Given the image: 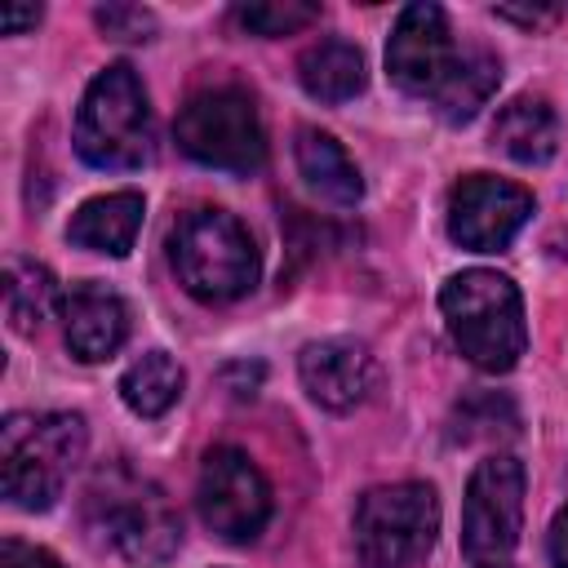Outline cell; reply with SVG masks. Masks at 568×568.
Returning a JSON list of instances; mask_svg holds the SVG:
<instances>
[{
    "label": "cell",
    "instance_id": "obj_1",
    "mask_svg": "<svg viewBox=\"0 0 568 568\" xmlns=\"http://www.w3.org/2000/svg\"><path fill=\"white\" fill-rule=\"evenodd\" d=\"M439 311L448 324L453 346L484 373H506L528 351V320L524 297L510 275L470 266L444 280Z\"/></svg>",
    "mask_w": 568,
    "mask_h": 568
},
{
    "label": "cell",
    "instance_id": "obj_2",
    "mask_svg": "<svg viewBox=\"0 0 568 568\" xmlns=\"http://www.w3.org/2000/svg\"><path fill=\"white\" fill-rule=\"evenodd\" d=\"M89 430L80 413H9L0 426V488L18 510H49L80 466Z\"/></svg>",
    "mask_w": 568,
    "mask_h": 568
},
{
    "label": "cell",
    "instance_id": "obj_3",
    "mask_svg": "<svg viewBox=\"0 0 568 568\" xmlns=\"http://www.w3.org/2000/svg\"><path fill=\"white\" fill-rule=\"evenodd\" d=\"M75 151L89 169L102 173H129L151 160L155 151L151 102L129 62H111L89 80L75 111Z\"/></svg>",
    "mask_w": 568,
    "mask_h": 568
},
{
    "label": "cell",
    "instance_id": "obj_4",
    "mask_svg": "<svg viewBox=\"0 0 568 568\" xmlns=\"http://www.w3.org/2000/svg\"><path fill=\"white\" fill-rule=\"evenodd\" d=\"M169 262L178 284L209 306L244 297L262 271L248 226L226 209H191L169 235Z\"/></svg>",
    "mask_w": 568,
    "mask_h": 568
},
{
    "label": "cell",
    "instance_id": "obj_5",
    "mask_svg": "<svg viewBox=\"0 0 568 568\" xmlns=\"http://www.w3.org/2000/svg\"><path fill=\"white\" fill-rule=\"evenodd\" d=\"M439 537V493L422 479L368 488L355 506V555L364 568H413Z\"/></svg>",
    "mask_w": 568,
    "mask_h": 568
},
{
    "label": "cell",
    "instance_id": "obj_6",
    "mask_svg": "<svg viewBox=\"0 0 568 568\" xmlns=\"http://www.w3.org/2000/svg\"><path fill=\"white\" fill-rule=\"evenodd\" d=\"M178 146L217 173L248 178L266 164V133L253 98L240 84H213L200 89L182 111H178Z\"/></svg>",
    "mask_w": 568,
    "mask_h": 568
},
{
    "label": "cell",
    "instance_id": "obj_7",
    "mask_svg": "<svg viewBox=\"0 0 568 568\" xmlns=\"http://www.w3.org/2000/svg\"><path fill=\"white\" fill-rule=\"evenodd\" d=\"M524 532V462L510 453H488L462 501V555L475 568H497L515 555Z\"/></svg>",
    "mask_w": 568,
    "mask_h": 568
},
{
    "label": "cell",
    "instance_id": "obj_8",
    "mask_svg": "<svg viewBox=\"0 0 568 568\" xmlns=\"http://www.w3.org/2000/svg\"><path fill=\"white\" fill-rule=\"evenodd\" d=\"M195 506L213 537L253 541L271 519V484L244 448L222 444L204 453V466L195 479Z\"/></svg>",
    "mask_w": 568,
    "mask_h": 568
},
{
    "label": "cell",
    "instance_id": "obj_9",
    "mask_svg": "<svg viewBox=\"0 0 568 568\" xmlns=\"http://www.w3.org/2000/svg\"><path fill=\"white\" fill-rule=\"evenodd\" d=\"M93 506H98L102 537H111V546L120 555H129V559L160 564V559H169L182 546V519H178V510L146 479L115 475L106 484V493L93 488Z\"/></svg>",
    "mask_w": 568,
    "mask_h": 568
},
{
    "label": "cell",
    "instance_id": "obj_10",
    "mask_svg": "<svg viewBox=\"0 0 568 568\" xmlns=\"http://www.w3.org/2000/svg\"><path fill=\"white\" fill-rule=\"evenodd\" d=\"M457 58L453 31H448V13L430 0H413L399 9L390 40H386V75L399 93L408 98H435L448 67Z\"/></svg>",
    "mask_w": 568,
    "mask_h": 568
},
{
    "label": "cell",
    "instance_id": "obj_11",
    "mask_svg": "<svg viewBox=\"0 0 568 568\" xmlns=\"http://www.w3.org/2000/svg\"><path fill=\"white\" fill-rule=\"evenodd\" d=\"M528 217H532V195L519 182L470 173L448 191V235L470 253L506 248Z\"/></svg>",
    "mask_w": 568,
    "mask_h": 568
},
{
    "label": "cell",
    "instance_id": "obj_12",
    "mask_svg": "<svg viewBox=\"0 0 568 568\" xmlns=\"http://www.w3.org/2000/svg\"><path fill=\"white\" fill-rule=\"evenodd\" d=\"M297 377L302 390L328 408V413H351L355 404L368 399L373 382H377V364L368 355L364 342L351 337H324V342H306L297 355Z\"/></svg>",
    "mask_w": 568,
    "mask_h": 568
},
{
    "label": "cell",
    "instance_id": "obj_13",
    "mask_svg": "<svg viewBox=\"0 0 568 568\" xmlns=\"http://www.w3.org/2000/svg\"><path fill=\"white\" fill-rule=\"evenodd\" d=\"M62 333L80 364L111 359L129 337V306L115 288H106L98 280L71 284L62 297Z\"/></svg>",
    "mask_w": 568,
    "mask_h": 568
},
{
    "label": "cell",
    "instance_id": "obj_14",
    "mask_svg": "<svg viewBox=\"0 0 568 568\" xmlns=\"http://www.w3.org/2000/svg\"><path fill=\"white\" fill-rule=\"evenodd\" d=\"M142 195L138 191H106V195H93L84 200L71 222H67V240L75 248H93V253H106V257H124L142 231Z\"/></svg>",
    "mask_w": 568,
    "mask_h": 568
},
{
    "label": "cell",
    "instance_id": "obj_15",
    "mask_svg": "<svg viewBox=\"0 0 568 568\" xmlns=\"http://www.w3.org/2000/svg\"><path fill=\"white\" fill-rule=\"evenodd\" d=\"M293 155H297V173L306 178V186H311L320 200H328V204H337V209L359 204V195H364V178H359L355 160L346 155V146H342L333 133L297 129V146H293Z\"/></svg>",
    "mask_w": 568,
    "mask_h": 568
},
{
    "label": "cell",
    "instance_id": "obj_16",
    "mask_svg": "<svg viewBox=\"0 0 568 568\" xmlns=\"http://www.w3.org/2000/svg\"><path fill=\"white\" fill-rule=\"evenodd\" d=\"M497 80H501L497 53L484 49V44H466V49H457V58H453V67H448L439 93L430 98V106L439 111V120L466 124V120H475L479 106L497 93Z\"/></svg>",
    "mask_w": 568,
    "mask_h": 568
},
{
    "label": "cell",
    "instance_id": "obj_17",
    "mask_svg": "<svg viewBox=\"0 0 568 568\" xmlns=\"http://www.w3.org/2000/svg\"><path fill=\"white\" fill-rule=\"evenodd\" d=\"M493 146L506 151L515 164H546L559 151V120L546 98H510L497 111Z\"/></svg>",
    "mask_w": 568,
    "mask_h": 568
},
{
    "label": "cell",
    "instance_id": "obj_18",
    "mask_svg": "<svg viewBox=\"0 0 568 568\" xmlns=\"http://www.w3.org/2000/svg\"><path fill=\"white\" fill-rule=\"evenodd\" d=\"M297 80H302V89L315 102H328V106L351 102L364 89V80H368L364 53L351 40H337V36L333 40H320V44H311L297 58Z\"/></svg>",
    "mask_w": 568,
    "mask_h": 568
},
{
    "label": "cell",
    "instance_id": "obj_19",
    "mask_svg": "<svg viewBox=\"0 0 568 568\" xmlns=\"http://www.w3.org/2000/svg\"><path fill=\"white\" fill-rule=\"evenodd\" d=\"M182 386H186L182 364H178L169 351H146V355H138V359L124 368V377H120V399H124L138 417H160V413H169V408L178 404Z\"/></svg>",
    "mask_w": 568,
    "mask_h": 568
},
{
    "label": "cell",
    "instance_id": "obj_20",
    "mask_svg": "<svg viewBox=\"0 0 568 568\" xmlns=\"http://www.w3.org/2000/svg\"><path fill=\"white\" fill-rule=\"evenodd\" d=\"M53 302H58V280L49 266L27 262V257H13L4 266V311L18 333H36L49 320Z\"/></svg>",
    "mask_w": 568,
    "mask_h": 568
},
{
    "label": "cell",
    "instance_id": "obj_21",
    "mask_svg": "<svg viewBox=\"0 0 568 568\" xmlns=\"http://www.w3.org/2000/svg\"><path fill=\"white\" fill-rule=\"evenodd\" d=\"M231 18L248 31V36H293L311 22H320V4H306V0H262V4H235Z\"/></svg>",
    "mask_w": 568,
    "mask_h": 568
},
{
    "label": "cell",
    "instance_id": "obj_22",
    "mask_svg": "<svg viewBox=\"0 0 568 568\" xmlns=\"http://www.w3.org/2000/svg\"><path fill=\"white\" fill-rule=\"evenodd\" d=\"M93 22L102 27L106 40H120V44H138L155 36V13L142 4H98Z\"/></svg>",
    "mask_w": 568,
    "mask_h": 568
},
{
    "label": "cell",
    "instance_id": "obj_23",
    "mask_svg": "<svg viewBox=\"0 0 568 568\" xmlns=\"http://www.w3.org/2000/svg\"><path fill=\"white\" fill-rule=\"evenodd\" d=\"M0 568H62V559L53 550H44V546H31V541L9 537L0 546Z\"/></svg>",
    "mask_w": 568,
    "mask_h": 568
},
{
    "label": "cell",
    "instance_id": "obj_24",
    "mask_svg": "<svg viewBox=\"0 0 568 568\" xmlns=\"http://www.w3.org/2000/svg\"><path fill=\"white\" fill-rule=\"evenodd\" d=\"M493 13H497V18H506V22H524V27H546V22H555L564 9H559V4H532V9H519V4H497Z\"/></svg>",
    "mask_w": 568,
    "mask_h": 568
},
{
    "label": "cell",
    "instance_id": "obj_25",
    "mask_svg": "<svg viewBox=\"0 0 568 568\" xmlns=\"http://www.w3.org/2000/svg\"><path fill=\"white\" fill-rule=\"evenodd\" d=\"M40 13H44L40 4H4V9H0V31H4V36H18V31L36 27Z\"/></svg>",
    "mask_w": 568,
    "mask_h": 568
},
{
    "label": "cell",
    "instance_id": "obj_26",
    "mask_svg": "<svg viewBox=\"0 0 568 568\" xmlns=\"http://www.w3.org/2000/svg\"><path fill=\"white\" fill-rule=\"evenodd\" d=\"M550 564L555 568H568V506L555 515V524H550Z\"/></svg>",
    "mask_w": 568,
    "mask_h": 568
},
{
    "label": "cell",
    "instance_id": "obj_27",
    "mask_svg": "<svg viewBox=\"0 0 568 568\" xmlns=\"http://www.w3.org/2000/svg\"><path fill=\"white\" fill-rule=\"evenodd\" d=\"M497 568H506V564H497Z\"/></svg>",
    "mask_w": 568,
    "mask_h": 568
}]
</instances>
